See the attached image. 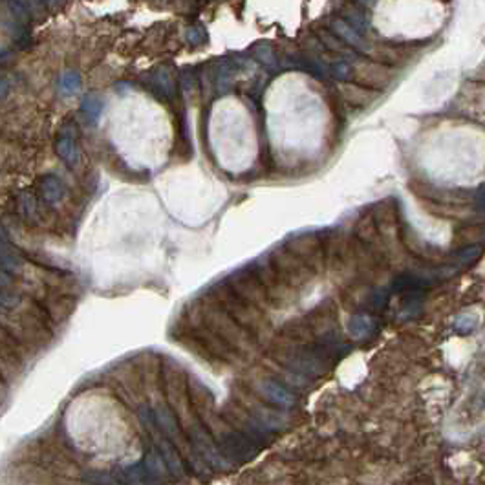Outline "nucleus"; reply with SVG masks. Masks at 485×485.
I'll list each match as a JSON object with an SVG mask.
<instances>
[{
  "instance_id": "obj_1",
  "label": "nucleus",
  "mask_w": 485,
  "mask_h": 485,
  "mask_svg": "<svg viewBox=\"0 0 485 485\" xmlns=\"http://www.w3.org/2000/svg\"><path fill=\"white\" fill-rule=\"evenodd\" d=\"M445 22L442 0H378L374 26L390 39H427Z\"/></svg>"
},
{
  "instance_id": "obj_2",
  "label": "nucleus",
  "mask_w": 485,
  "mask_h": 485,
  "mask_svg": "<svg viewBox=\"0 0 485 485\" xmlns=\"http://www.w3.org/2000/svg\"><path fill=\"white\" fill-rule=\"evenodd\" d=\"M0 266L11 273H19L22 269V258L13 251L2 231H0Z\"/></svg>"
},
{
  "instance_id": "obj_3",
  "label": "nucleus",
  "mask_w": 485,
  "mask_h": 485,
  "mask_svg": "<svg viewBox=\"0 0 485 485\" xmlns=\"http://www.w3.org/2000/svg\"><path fill=\"white\" fill-rule=\"evenodd\" d=\"M43 187V196L48 204H55L63 196V184L55 176H46L40 184Z\"/></svg>"
},
{
  "instance_id": "obj_4",
  "label": "nucleus",
  "mask_w": 485,
  "mask_h": 485,
  "mask_svg": "<svg viewBox=\"0 0 485 485\" xmlns=\"http://www.w3.org/2000/svg\"><path fill=\"white\" fill-rule=\"evenodd\" d=\"M19 297L10 293L4 288H0V308H13V306L19 304Z\"/></svg>"
},
{
  "instance_id": "obj_5",
  "label": "nucleus",
  "mask_w": 485,
  "mask_h": 485,
  "mask_svg": "<svg viewBox=\"0 0 485 485\" xmlns=\"http://www.w3.org/2000/svg\"><path fill=\"white\" fill-rule=\"evenodd\" d=\"M11 286V277L8 275V271H6L4 267L0 266V288H4V290H8V288Z\"/></svg>"
}]
</instances>
